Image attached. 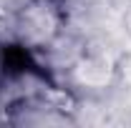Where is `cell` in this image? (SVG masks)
<instances>
[{
	"label": "cell",
	"instance_id": "cell-3",
	"mask_svg": "<svg viewBox=\"0 0 131 128\" xmlns=\"http://www.w3.org/2000/svg\"><path fill=\"white\" fill-rule=\"evenodd\" d=\"M124 28H126V33L131 35V8L124 13Z\"/></svg>",
	"mask_w": 131,
	"mask_h": 128
},
{
	"label": "cell",
	"instance_id": "cell-1",
	"mask_svg": "<svg viewBox=\"0 0 131 128\" xmlns=\"http://www.w3.org/2000/svg\"><path fill=\"white\" fill-rule=\"evenodd\" d=\"M18 43L23 48L43 50L66 28V10L58 0H25L13 15Z\"/></svg>",
	"mask_w": 131,
	"mask_h": 128
},
{
	"label": "cell",
	"instance_id": "cell-2",
	"mask_svg": "<svg viewBox=\"0 0 131 128\" xmlns=\"http://www.w3.org/2000/svg\"><path fill=\"white\" fill-rule=\"evenodd\" d=\"M68 78L83 91H108L116 83V65L106 55L81 53L68 68Z\"/></svg>",
	"mask_w": 131,
	"mask_h": 128
}]
</instances>
